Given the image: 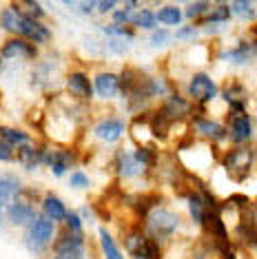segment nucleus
Returning <instances> with one entry per match:
<instances>
[{"instance_id":"obj_1","label":"nucleus","mask_w":257,"mask_h":259,"mask_svg":"<svg viewBox=\"0 0 257 259\" xmlns=\"http://www.w3.org/2000/svg\"><path fill=\"white\" fill-rule=\"evenodd\" d=\"M255 164L257 151L250 144H233L231 149H226L220 155V166L224 168L229 180H233L235 184H242L253 175Z\"/></svg>"},{"instance_id":"obj_2","label":"nucleus","mask_w":257,"mask_h":259,"mask_svg":"<svg viewBox=\"0 0 257 259\" xmlns=\"http://www.w3.org/2000/svg\"><path fill=\"white\" fill-rule=\"evenodd\" d=\"M144 222H147V233L153 239L160 241V244L171 239L173 235L178 233L180 224H182L178 213H173V210H168V208H160V206H155Z\"/></svg>"},{"instance_id":"obj_3","label":"nucleus","mask_w":257,"mask_h":259,"mask_svg":"<svg viewBox=\"0 0 257 259\" xmlns=\"http://www.w3.org/2000/svg\"><path fill=\"white\" fill-rule=\"evenodd\" d=\"M218 96H220L218 82H215L208 73H204V71L193 73L189 78V82H186V98H189L193 104L206 107V104H211Z\"/></svg>"},{"instance_id":"obj_4","label":"nucleus","mask_w":257,"mask_h":259,"mask_svg":"<svg viewBox=\"0 0 257 259\" xmlns=\"http://www.w3.org/2000/svg\"><path fill=\"white\" fill-rule=\"evenodd\" d=\"M191 128L195 131V135H200L204 142L220 144V142H224V140H229V128H226V124H222L218 120H211V117L193 115Z\"/></svg>"},{"instance_id":"obj_5","label":"nucleus","mask_w":257,"mask_h":259,"mask_svg":"<svg viewBox=\"0 0 257 259\" xmlns=\"http://www.w3.org/2000/svg\"><path fill=\"white\" fill-rule=\"evenodd\" d=\"M157 111H160L171 124H180L186 117H193V102L189 98L180 96V93H168Z\"/></svg>"},{"instance_id":"obj_6","label":"nucleus","mask_w":257,"mask_h":259,"mask_svg":"<svg viewBox=\"0 0 257 259\" xmlns=\"http://www.w3.org/2000/svg\"><path fill=\"white\" fill-rule=\"evenodd\" d=\"M226 128H229L231 144H250V140L255 135V122L248 111L246 113H231Z\"/></svg>"},{"instance_id":"obj_7","label":"nucleus","mask_w":257,"mask_h":259,"mask_svg":"<svg viewBox=\"0 0 257 259\" xmlns=\"http://www.w3.org/2000/svg\"><path fill=\"white\" fill-rule=\"evenodd\" d=\"M220 98L226 102L231 113H246L248 107V89L242 80H229L220 91Z\"/></svg>"},{"instance_id":"obj_8","label":"nucleus","mask_w":257,"mask_h":259,"mask_svg":"<svg viewBox=\"0 0 257 259\" xmlns=\"http://www.w3.org/2000/svg\"><path fill=\"white\" fill-rule=\"evenodd\" d=\"M7 217L11 224L16 226H27V224H33L36 220V208H33V202L27 197V191H20L18 195L14 197V202L9 204L7 208Z\"/></svg>"},{"instance_id":"obj_9","label":"nucleus","mask_w":257,"mask_h":259,"mask_svg":"<svg viewBox=\"0 0 257 259\" xmlns=\"http://www.w3.org/2000/svg\"><path fill=\"white\" fill-rule=\"evenodd\" d=\"M51 237H54V220H49L47 215L36 217L31 224V228H29V235H27L29 248H33V250L45 248V246L51 241Z\"/></svg>"},{"instance_id":"obj_10","label":"nucleus","mask_w":257,"mask_h":259,"mask_svg":"<svg viewBox=\"0 0 257 259\" xmlns=\"http://www.w3.org/2000/svg\"><path fill=\"white\" fill-rule=\"evenodd\" d=\"M257 58V47L253 45V40H237L233 47L222 54V60L231 62V64H237V67H242V64H248L253 62Z\"/></svg>"},{"instance_id":"obj_11","label":"nucleus","mask_w":257,"mask_h":259,"mask_svg":"<svg viewBox=\"0 0 257 259\" xmlns=\"http://www.w3.org/2000/svg\"><path fill=\"white\" fill-rule=\"evenodd\" d=\"M186 206H189L191 222L202 228L204 220H206V213L211 210L208 208V202H206V195H204V186H200V191H193L191 188L189 195H186Z\"/></svg>"},{"instance_id":"obj_12","label":"nucleus","mask_w":257,"mask_h":259,"mask_svg":"<svg viewBox=\"0 0 257 259\" xmlns=\"http://www.w3.org/2000/svg\"><path fill=\"white\" fill-rule=\"evenodd\" d=\"M0 56H3L5 60H14V58L18 60V58H36L38 51H36V45L29 42L27 38H11L3 45Z\"/></svg>"},{"instance_id":"obj_13","label":"nucleus","mask_w":257,"mask_h":259,"mask_svg":"<svg viewBox=\"0 0 257 259\" xmlns=\"http://www.w3.org/2000/svg\"><path fill=\"white\" fill-rule=\"evenodd\" d=\"M20 38H27L29 42H33V45H47L51 40V31L40 20H31V18H25V16H22Z\"/></svg>"},{"instance_id":"obj_14","label":"nucleus","mask_w":257,"mask_h":259,"mask_svg":"<svg viewBox=\"0 0 257 259\" xmlns=\"http://www.w3.org/2000/svg\"><path fill=\"white\" fill-rule=\"evenodd\" d=\"M93 133L102 142H118L122 138V133H124V122L120 117H104V120H100L96 124Z\"/></svg>"},{"instance_id":"obj_15","label":"nucleus","mask_w":257,"mask_h":259,"mask_svg":"<svg viewBox=\"0 0 257 259\" xmlns=\"http://www.w3.org/2000/svg\"><path fill=\"white\" fill-rule=\"evenodd\" d=\"M67 89L73 98H78V100H91L93 91H96L91 87L89 78H87V73H82V71H73V73L67 75Z\"/></svg>"},{"instance_id":"obj_16","label":"nucleus","mask_w":257,"mask_h":259,"mask_svg":"<svg viewBox=\"0 0 257 259\" xmlns=\"http://www.w3.org/2000/svg\"><path fill=\"white\" fill-rule=\"evenodd\" d=\"M93 89L100 96L102 100H111L118 96L120 91V75L111 73V71H104V73H98L96 75V82H93Z\"/></svg>"},{"instance_id":"obj_17","label":"nucleus","mask_w":257,"mask_h":259,"mask_svg":"<svg viewBox=\"0 0 257 259\" xmlns=\"http://www.w3.org/2000/svg\"><path fill=\"white\" fill-rule=\"evenodd\" d=\"M73 162V155L67 149H49L45 151V164H49V168L54 170V175H64Z\"/></svg>"},{"instance_id":"obj_18","label":"nucleus","mask_w":257,"mask_h":259,"mask_svg":"<svg viewBox=\"0 0 257 259\" xmlns=\"http://www.w3.org/2000/svg\"><path fill=\"white\" fill-rule=\"evenodd\" d=\"M20 193V182L11 175H0V215L9 208L14 197Z\"/></svg>"},{"instance_id":"obj_19","label":"nucleus","mask_w":257,"mask_h":259,"mask_svg":"<svg viewBox=\"0 0 257 259\" xmlns=\"http://www.w3.org/2000/svg\"><path fill=\"white\" fill-rule=\"evenodd\" d=\"M233 18V11H231V5L224 3V5H215V7L208 11L204 18L197 22V27H220V25H226Z\"/></svg>"},{"instance_id":"obj_20","label":"nucleus","mask_w":257,"mask_h":259,"mask_svg":"<svg viewBox=\"0 0 257 259\" xmlns=\"http://www.w3.org/2000/svg\"><path fill=\"white\" fill-rule=\"evenodd\" d=\"M115 166H118V173L120 178H136V175L142 173V166H140V162L136 160V155L128 151H120L118 153V162H115Z\"/></svg>"},{"instance_id":"obj_21","label":"nucleus","mask_w":257,"mask_h":259,"mask_svg":"<svg viewBox=\"0 0 257 259\" xmlns=\"http://www.w3.org/2000/svg\"><path fill=\"white\" fill-rule=\"evenodd\" d=\"M18 160H20V164L25 168H36L38 164H42L45 162V149H38V146H31V144H22V146H18Z\"/></svg>"},{"instance_id":"obj_22","label":"nucleus","mask_w":257,"mask_h":259,"mask_svg":"<svg viewBox=\"0 0 257 259\" xmlns=\"http://www.w3.org/2000/svg\"><path fill=\"white\" fill-rule=\"evenodd\" d=\"M82 248V233H75V231H64L58 241L54 244L56 255H62V252H71V250H80Z\"/></svg>"},{"instance_id":"obj_23","label":"nucleus","mask_w":257,"mask_h":259,"mask_svg":"<svg viewBox=\"0 0 257 259\" xmlns=\"http://www.w3.org/2000/svg\"><path fill=\"white\" fill-rule=\"evenodd\" d=\"M42 210H45V215L54 222H64V217H67V208H64L62 199L56 197V195H45Z\"/></svg>"},{"instance_id":"obj_24","label":"nucleus","mask_w":257,"mask_h":259,"mask_svg":"<svg viewBox=\"0 0 257 259\" xmlns=\"http://www.w3.org/2000/svg\"><path fill=\"white\" fill-rule=\"evenodd\" d=\"M11 7L18 11L20 16L31 18V20H40L45 16V9L40 7L38 0H14V5H11Z\"/></svg>"},{"instance_id":"obj_25","label":"nucleus","mask_w":257,"mask_h":259,"mask_svg":"<svg viewBox=\"0 0 257 259\" xmlns=\"http://www.w3.org/2000/svg\"><path fill=\"white\" fill-rule=\"evenodd\" d=\"M253 3L255 0H231L233 16L239 20H246V22L257 20V9L253 7Z\"/></svg>"},{"instance_id":"obj_26","label":"nucleus","mask_w":257,"mask_h":259,"mask_svg":"<svg viewBox=\"0 0 257 259\" xmlns=\"http://www.w3.org/2000/svg\"><path fill=\"white\" fill-rule=\"evenodd\" d=\"M20 22H22V16L14 7H7L0 11V25H3L5 31L20 36Z\"/></svg>"},{"instance_id":"obj_27","label":"nucleus","mask_w":257,"mask_h":259,"mask_svg":"<svg viewBox=\"0 0 257 259\" xmlns=\"http://www.w3.org/2000/svg\"><path fill=\"white\" fill-rule=\"evenodd\" d=\"M155 16H157V22L164 27H178L184 18V14L180 11V7H175V5H164Z\"/></svg>"},{"instance_id":"obj_28","label":"nucleus","mask_w":257,"mask_h":259,"mask_svg":"<svg viewBox=\"0 0 257 259\" xmlns=\"http://www.w3.org/2000/svg\"><path fill=\"white\" fill-rule=\"evenodd\" d=\"M211 9H213L211 0H193L189 7L184 9V16H186L189 20H193V22H200Z\"/></svg>"},{"instance_id":"obj_29","label":"nucleus","mask_w":257,"mask_h":259,"mask_svg":"<svg viewBox=\"0 0 257 259\" xmlns=\"http://www.w3.org/2000/svg\"><path fill=\"white\" fill-rule=\"evenodd\" d=\"M100 248H102L104 259H124L122 250L118 248V244H115L113 237H111L104 228H100Z\"/></svg>"},{"instance_id":"obj_30","label":"nucleus","mask_w":257,"mask_h":259,"mask_svg":"<svg viewBox=\"0 0 257 259\" xmlns=\"http://www.w3.org/2000/svg\"><path fill=\"white\" fill-rule=\"evenodd\" d=\"M0 138L11 146H22L29 142V135L20 128H11V126H0Z\"/></svg>"},{"instance_id":"obj_31","label":"nucleus","mask_w":257,"mask_h":259,"mask_svg":"<svg viewBox=\"0 0 257 259\" xmlns=\"http://www.w3.org/2000/svg\"><path fill=\"white\" fill-rule=\"evenodd\" d=\"M133 27L153 31L157 27V16L151 9H140V11H136V16H133Z\"/></svg>"},{"instance_id":"obj_32","label":"nucleus","mask_w":257,"mask_h":259,"mask_svg":"<svg viewBox=\"0 0 257 259\" xmlns=\"http://www.w3.org/2000/svg\"><path fill=\"white\" fill-rule=\"evenodd\" d=\"M104 33H107V36H111V38H115V40H128V42H131L133 38V31L131 29H128L126 25H109V27H104Z\"/></svg>"},{"instance_id":"obj_33","label":"nucleus","mask_w":257,"mask_h":259,"mask_svg":"<svg viewBox=\"0 0 257 259\" xmlns=\"http://www.w3.org/2000/svg\"><path fill=\"white\" fill-rule=\"evenodd\" d=\"M197 33H200L197 25H186L175 31V40H180V42H193V40L197 38Z\"/></svg>"},{"instance_id":"obj_34","label":"nucleus","mask_w":257,"mask_h":259,"mask_svg":"<svg viewBox=\"0 0 257 259\" xmlns=\"http://www.w3.org/2000/svg\"><path fill=\"white\" fill-rule=\"evenodd\" d=\"M133 9H128V7H124V9H115L113 11V22L115 25H133Z\"/></svg>"},{"instance_id":"obj_35","label":"nucleus","mask_w":257,"mask_h":259,"mask_svg":"<svg viewBox=\"0 0 257 259\" xmlns=\"http://www.w3.org/2000/svg\"><path fill=\"white\" fill-rule=\"evenodd\" d=\"M171 38H173L171 31H166V29H153V33H151V45L153 47H164Z\"/></svg>"},{"instance_id":"obj_36","label":"nucleus","mask_w":257,"mask_h":259,"mask_svg":"<svg viewBox=\"0 0 257 259\" xmlns=\"http://www.w3.org/2000/svg\"><path fill=\"white\" fill-rule=\"evenodd\" d=\"M64 224H67L69 231H75V233L82 231V220H80V215H75V213H67V217H64Z\"/></svg>"},{"instance_id":"obj_37","label":"nucleus","mask_w":257,"mask_h":259,"mask_svg":"<svg viewBox=\"0 0 257 259\" xmlns=\"http://www.w3.org/2000/svg\"><path fill=\"white\" fill-rule=\"evenodd\" d=\"M11 160H14V146L0 138V162H11Z\"/></svg>"},{"instance_id":"obj_38","label":"nucleus","mask_w":257,"mask_h":259,"mask_svg":"<svg viewBox=\"0 0 257 259\" xmlns=\"http://www.w3.org/2000/svg\"><path fill=\"white\" fill-rule=\"evenodd\" d=\"M75 7L80 9V14H91L93 9H98V0H75Z\"/></svg>"},{"instance_id":"obj_39","label":"nucleus","mask_w":257,"mask_h":259,"mask_svg":"<svg viewBox=\"0 0 257 259\" xmlns=\"http://www.w3.org/2000/svg\"><path fill=\"white\" fill-rule=\"evenodd\" d=\"M69 182H71L73 188H87V186H89V178H87L84 173H73Z\"/></svg>"},{"instance_id":"obj_40","label":"nucleus","mask_w":257,"mask_h":259,"mask_svg":"<svg viewBox=\"0 0 257 259\" xmlns=\"http://www.w3.org/2000/svg\"><path fill=\"white\" fill-rule=\"evenodd\" d=\"M118 3H120V0H98V11H102V14H107V11H113Z\"/></svg>"},{"instance_id":"obj_41","label":"nucleus","mask_w":257,"mask_h":259,"mask_svg":"<svg viewBox=\"0 0 257 259\" xmlns=\"http://www.w3.org/2000/svg\"><path fill=\"white\" fill-rule=\"evenodd\" d=\"M54 259H82V248L71 250V252H62V255H56Z\"/></svg>"},{"instance_id":"obj_42","label":"nucleus","mask_w":257,"mask_h":259,"mask_svg":"<svg viewBox=\"0 0 257 259\" xmlns=\"http://www.w3.org/2000/svg\"><path fill=\"white\" fill-rule=\"evenodd\" d=\"M122 3H124L128 9H136V7H140V5L144 3V0H122Z\"/></svg>"},{"instance_id":"obj_43","label":"nucleus","mask_w":257,"mask_h":259,"mask_svg":"<svg viewBox=\"0 0 257 259\" xmlns=\"http://www.w3.org/2000/svg\"><path fill=\"white\" fill-rule=\"evenodd\" d=\"M250 40H253V45L257 47V22L253 27H250Z\"/></svg>"},{"instance_id":"obj_44","label":"nucleus","mask_w":257,"mask_h":259,"mask_svg":"<svg viewBox=\"0 0 257 259\" xmlns=\"http://www.w3.org/2000/svg\"><path fill=\"white\" fill-rule=\"evenodd\" d=\"M60 3H64V5H75V0H60Z\"/></svg>"},{"instance_id":"obj_45","label":"nucleus","mask_w":257,"mask_h":259,"mask_svg":"<svg viewBox=\"0 0 257 259\" xmlns=\"http://www.w3.org/2000/svg\"><path fill=\"white\" fill-rule=\"evenodd\" d=\"M215 3H218V5H224V3H229V0H215Z\"/></svg>"},{"instance_id":"obj_46","label":"nucleus","mask_w":257,"mask_h":259,"mask_svg":"<svg viewBox=\"0 0 257 259\" xmlns=\"http://www.w3.org/2000/svg\"><path fill=\"white\" fill-rule=\"evenodd\" d=\"M175 3H189V0H175Z\"/></svg>"},{"instance_id":"obj_47","label":"nucleus","mask_w":257,"mask_h":259,"mask_svg":"<svg viewBox=\"0 0 257 259\" xmlns=\"http://www.w3.org/2000/svg\"><path fill=\"white\" fill-rule=\"evenodd\" d=\"M0 67H3V56H0Z\"/></svg>"},{"instance_id":"obj_48","label":"nucleus","mask_w":257,"mask_h":259,"mask_svg":"<svg viewBox=\"0 0 257 259\" xmlns=\"http://www.w3.org/2000/svg\"><path fill=\"white\" fill-rule=\"evenodd\" d=\"M133 259H142V257H133Z\"/></svg>"},{"instance_id":"obj_49","label":"nucleus","mask_w":257,"mask_h":259,"mask_svg":"<svg viewBox=\"0 0 257 259\" xmlns=\"http://www.w3.org/2000/svg\"><path fill=\"white\" fill-rule=\"evenodd\" d=\"M255 3H257V0H255Z\"/></svg>"},{"instance_id":"obj_50","label":"nucleus","mask_w":257,"mask_h":259,"mask_svg":"<svg viewBox=\"0 0 257 259\" xmlns=\"http://www.w3.org/2000/svg\"><path fill=\"white\" fill-rule=\"evenodd\" d=\"M255 151H257V149H255Z\"/></svg>"}]
</instances>
